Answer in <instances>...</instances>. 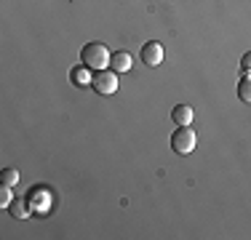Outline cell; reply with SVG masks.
Segmentation results:
<instances>
[{
    "label": "cell",
    "mask_w": 251,
    "mask_h": 240,
    "mask_svg": "<svg viewBox=\"0 0 251 240\" xmlns=\"http://www.w3.org/2000/svg\"><path fill=\"white\" fill-rule=\"evenodd\" d=\"M110 56H112V53L107 51L104 43H86V46L80 48V62H83V67H88V70H94V72L110 67Z\"/></svg>",
    "instance_id": "1"
},
{
    "label": "cell",
    "mask_w": 251,
    "mask_h": 240,
    "mask_svg": "<svg viewBox=\"0 0 251 240\" xmlns=\"http://www.w3.org/2000/svg\"><path fill=\"white\" fill-rule=\"evenodd\" d=\"M195 144H198V136H195V131L190 125H179L171 134V149L176 155H190L195 149Z\"/></svg>",
    "instance_id": "2"
},
{
    "label": "cell",
    "mask_w": 251,
    "mask_h": 240,
    "mask_svg": "<svg viewBox=\"0 0 251 240\" xmlns=\"http://www.w3.org/2000/svg\"><path fill=\"white\" fill-rule=\"evenodd\" d=\"M91 88L97 94L101 96H110V94H115L118 91V72L115 70H99V72H94V77H91Z\"/></svg>",
    "instance_id": "3"
},
{
    "label": "cell",
    "mask_w": 251,
    "mask_h": 240,
    "mask_svg": "<svg viewBox=\"0 0 251 240\" xmlns=\"http://www.w3.org/2000/svg\"><path fill=\"white\" fill-rule=\"evenodd\" d=\"M163 56H166V51L158 40H150V43L142 46V62H145L147 67H160V64H163Z\"/></svg>",
    "instance_id": "4"
},
{
    "label": "cell",
    "mask_w": 251,
    "mask_h": 240,
    "mask_svg": "<svg viewBox=\"0 0 251 240\" xmlns=\"http://www.w3.org/2000/svg\"><path fill=\"white\" fill-rule=\"evenodd\" d=\"M110 70H115L118 75H121V72H128L131 70V53L128 51H115L110 56Z\"/></svg>",
    "instance_id": "5"
},
{
    "label": "cell",
    "mask_w": 251,
    "mask_h": 240,
    "mask_svg": "<svg viewBox=\"0 0 251 240\" xmlns=\"http://www.w3.org/2000/svg\"><path fill=\"white\" fill-rule=\"evenodd\" d=\"M171 120H174L176 125H190L193 123V107L190 104H176L174 110H171Z\"/></svg>",
    "instance_id": "6"
},
{
    "label": "cell",
    "mask_w": 251,
    "mask_h": 240,
    "mask_svg": "<svg viewBox=\"0 0 251 240\" xmlns=\"http://www.w3.org/2000/svg\"><path fill=\"white\" fill-rule=\"evenodd\" d=\"M11 214L19 216V219H27V216L32 214V206H29L27 197H14V203H11Z\"/></svg>",
    "instance_id": "7"
},
{
    "label": "cell",
    "mask_w": 251,
    "mask_h": 240,
    "mask_svg": "<svg viewBox=\"0 0 251 240\" xmlns=\"http://www.w3.org/2000/svg\"><path fill=\"white\" fill-rule=\"evenodd\" d=\"M238 99L243 104H251V72H243L241 83H238Z\"/></svg>",
    "instance_id": "8"
},
{
    "label": "cell",
    "mask_w": 251,
    "mask_h": 240,
    "mask_svg": "<svg viewBox=\"0 0 251 240\" xmlns=\"http://www.w3.org/2000/svg\"><path fill=\"white\" fill-rule=\"evenodd\" d=\"M91 70H88V67H83V64H80V67H75L73 72H70V80H73L75 83V86H86V83H88V86H91Z\"/></svg>",
    "instance_id": "9"
},
{
    "label": "cell",
    "mask_w": 251,
    "mask_h": 240,
    "mask_svg": "<svg viewBox=\"0 0 251 240\" xmlns=\"http://www.w3.org/2000/svg\"><path fill=\"white\" fill-rule=\"evenodd\" d=\"M0 179H3V184H8V187H16V184H19V171H16V168H3Z\"/></svg>",
    "instance_id": "10"
},
{
    "label": "cell",
    "mask_w": 251,
    "mask_h": 240,
    "mask_svg": "<svg viewBox=\"0 0 251 240\" xmlns=\"http://www.w3.org/2000/svg\"><path fill=\"white\" fill-rule=\"evenodd\" d=\"M11 203H14V192H11L8 184H3L0 187V208H11Z\"/></svg>",
    "instance_id": "11"
},
{
    "label": "cell",
    "mask_w": 251,
    "mask_h": 240,
    "mask_svg": "<svg viewBox=\"0 0 251 240\" xmlns=\"http://www.w3.org/2000/svg\"><path fill=\"white\" fill-rule=\"evenodd\" d=\"M241 70H243V72H251V51H249V53H243V59H241Z\"/></svg>",
    "instance_id": "12"
}]
</instances>
